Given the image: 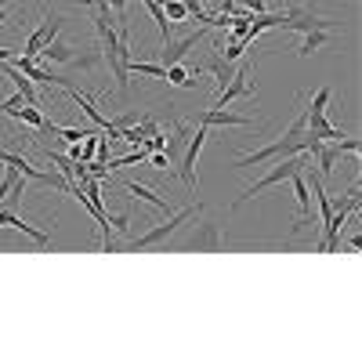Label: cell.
<instances>
[{"instance_id": "obj_1", "label": "cell", "mask_w": 362, "mask_h": 362, "mask_svg": "<svg viewBox=\"0 0 362 362\" xmlns=\"http://www.w3.org/2000/svg\"><path fill=\"white\" fill-rule=\"evenodd\" d=\"M305 160H308V153H297V156H283V160H272V163H276V167H272L264 177H257L254 181V185L243 192V196H239L235 203H232V210H239V206H243L247 199H254L257 192H264V189H272V185H279V181H290V174H297L300 167H305Z\"/></svg>"}, {"instance_id": "obj_2", "label": "cell", "mask_w": 362, "mask_h": 362, "mask_svg": "<svg viewBox=\"0 0 362 362\" xmlns=\"http://www.w3.org/2000/svg\"><path fill=\"white\" fill-rule=\"evenodd\" d=\"M203 145H206V127H203V124H196V127H192V134H189L185 153H181V156H177V163H174V177H177V181H185V189H189V192H196V189H199V181H196V163H199Z\"/></svg>"}, {"instance_id": "obj_3", "label": "cell", "mask_w": 362, "mask_h": 362, "mask_svg": "<svg viewBox=\"0 0 362 362\" xmlns=\"http://www.w3.org/2000/svg\"><path fill=\"white\" fill-rule=\"evenodd\" d=\"M297 153H305V138H279V141H272L264 148H254V153L247 156H235V167L239 170H247V167H261V163H272V160H283V156H297Z\"/></svg>"}, {"instance_id": "obj_4", "label": "cell", "mask_w": 362, "mask_h": 362, "mask_svg": "<svg viewBox=\"0 0 362 362\" xmlns=\"http://www.w3.org/2000/svg\"><path fill=\"white\" fill-rule=\"evenodd\" d=\"M279 25L290 29V33H308V29H337L341 22L329 15H319L315 8H286Z\"/></svg>"}, {"instance_id": "obj_5", "label": "cell", "mask_w": 362, "mask_h": 362, "mask_svg": "<svg viewBox=\"0 0 362 362\" xmlns=\"http://www.w3.org/2000/svg\"><path fill=\"white\" fill-rule=\"evenodd\" d=\"M196 210H199V203L196 206H185V210H177V214L170 218V221H163V225H153V228H148V232H141V235H134L131 239V247H138V250H148V247H156V243H163V239L167 235H174L181 225H185L192 214H196Z\"/></svg>"}, {"instance_id": "obj_6", "label": "cell", "mask_w": 362, "mask_h": 362, "mask_svg": "<svg viewBox=\"0 0 362 362\" xmlns=\"http://www.w3.org/2000/svg\"><path fill=\"white\" fill-rule=\"evenodd\" d=\"M250 73H254V62H243V66H235V73H232V80L218 90V102H214V109H225L228 102H235V98H250L254 95V83H250Z\"/></svg>"}, {"instance_id": "obj_7", "label": "cell", "mask_w": 362, "mask_h": 362, "mask_svg": "<svg viewBox=\"0 0 362 362\" xmlns=\"http://www.w3.org/2000/svg\"><path fill=\"white\" fill-rule=\"evenodd\" d=\"M62 22H66L62 15L47 8V11H44V22L33 29V33H29V40H25V51H22V54H33V58H37V54H40V47H44L47 40H54V37H58V29H62Z\"/></svg>"}, {"instance_id": "obj_8", "label": "cell", "mask_w": 362, "mask_h": 362, "mask_svg": "<svg viewBox=\"0 0 362 362\" xmlns=\"http://www.w3.org/2000/svg\"><path fill=\"white\" fill-rule=\"evenodd\" d=\"M206 29H210V25L196 29V33H185V37H177V40L170 37V40L163 44V51H160V58H163L160 66H174V62H185V54H189V51H192V47H196V44H199V40L206 37Z\"/></svg>"}, {"instance_id": "obj_9", "label": "cell", "mask_w": 362, "mask_h": 362, "mask_svg": "<svg viewBox=\"0 0 362 362\" xmlns=\"http://www.w3.org/2000/svg\"><path fill=\"white\" fill-rule=\"evenodd\" d=\"M196 124H203V127H254V119L243 112H228V109H203L196 116Z\"/></svg>"}, {"instance_id": "obj_10", "label": "cell", "mask_w": 362, "mask_h": 362, "mask_svg": "<svg viewBox=\"0 0 362 362\" xmlns=\"http://www.w3.org/2000/svg\"><path fill=\"white\" fill-rule=\"evenodd\" d=\"M0 225H4V228H15V232H22V235H29L40 250H44V247H51L47 232H44V228H37V225H29V221H22V218L15 214V210H4V206H0Z\"/></svg>"}, {"instance_id": "obj_11", "label": "cell", "mask_w": 362, "mask_h": 362, "mask_svg": "<svg viewBox=\"0 0 362 362\" xmlns=\"http://www.w3.org/2000/svg\"><path fill=\"white\" fill-rule=\"evenodd\" d=\"M181 247H185V250H192V247H196V250H218V247H221V232H218V225L203 221Z\"/></svg>"}, {"instance_id": "obj_12", "label": "cell", "mask_w": 362, "mask_h": 362, "mask_svg": "<svg viewBox=\"0 0 362 362\" xmlns=\"http://www.w3.org/2000/svg\"><path fill=\"white\" fill-rule=\"evenodd\" d=\"M192 127H196V124H174V131L167 134V148H163V153H167V160H170V163H177V156L185 153Z\"/></svg>"}, {"instance_id": "obj_13", "label": "cell", "mask_w": 362, "mask_h": 362, "mask_svg": "<svg viewBox=\"0 0 362 362\" xmlns=\"http://www.w3.org/2000/svg\"><path fill=\"white\" fill-rule=\"evenodd\" d=\"M203 73H210V76H214V83H218V90L232 80V73H235V66L228 62V58L221 54V51H214V54H210L206 58V66H203Z\"/></svg>"}, {"instance_id": "obj_14", "label": "cell", "mask_w": 362, "mask_h": 362, "mask_svg": "<svg viewBox=\"0 0 362 362\" xmlns=\"http://www.w3.org/2000/svg\"><path fill=\"white\" fill-rule=\"evenodd\" d=\"M124 189L134 196V199H141V203H148V206H156V210H170V199L167 196H160V192H153L148 185H141V181H124Z\"/></svg>"}, {"instance_id": "obj_15", "label": "cell", "mask_w": 362, "mask_h": 362, "mask_svg": "<svg viewBox=\"0 0 362 362\" xmlns=\"http://www.w3.org/2000/svg\"><path fill=\"white\" fill-rule=\"evenodd\" d=\"M290 185H293V196H297V210H300V218H297L293 225H305V221H308V214H312V196H308V181L300 177V170H297V174H290Z\"/></svg>"}, {"instance_id": "obj_16", "label": "cell", "mask_w": 362, "mask_h": 362, "mask_svg": "<svg viewBox=\"0 0 362 362\" xmlns=\"http://www.w3.org/2000/svg\"><path fill=\"white\" fill-rule=\"evenodd\" d=\"M329 37H334V29H308V33H300V44H297V54H300V58H308L312 51H319V47H326V44H329Z\"/></svg>"}, {"instance_id": "obj_17", "label": "cell", "mask_w": 362, "mask_h": 362, "mask_svg": "<svg viewBox=\"0 0 362 362\" xmlns=\"http://www.w3.org/2000/svg\"><path fill=\"white\" fill-rule=\"evenodd\" d=\"M8 116H11V119H22V124H29L33 131H44V127H47V116H44L37 105H25V102L15 105V109H8Z\"/></svg>"}, {"instance_id": "obj_18", "label": "cell", "mask_w": 362, "mask_h": 362, "mask_svg": "<svg viewBox=\"0 0 362 362\" xmlns=\"http://www.w3.org/2000/svg\"><path fill=\"white\" fill-rule=\"evenodd\" d=\"M315 163H319V174H334L337 170V160H341V153L334 148V141H319V148H315Z\"/></svg>"}, {"instance_id": "obj_19", "label": "cell", "mask_w": 362, "mask_h": 362, "mask_svg": "<svg viewBox=\"0 0 362 362\" xmlns=\"http://www.w3.org/2000/svg\"><path fill=\"white\" fill-rule=\"evenodd\" d=\"M167 83H174V87H196L199 80L181 66V62H174V66H167Z\"/></svg>"}, {"instance_id": "obj_20", "label": "cell", "mask_w": 362, "mask_h": 362, "mask_svg": "<svg viewBox=\"0 0 362 362\" xmlns=\"http://www.w3.org/2000/svg\"><path fill=\"white\" fill-rule=\"evenodd\" d=\"M334 148L341 156H358V148H362V138H351V134H341L337 141H334Z\"/></svg>"}, {"instance_id": "obj_21", "label": "cell", "mask_w": 362, "mask_h": 362, "mask_svg": "<svg viewBox=\"0 0 362 362\" xmlns=\"http://www.w3.org/2000/svg\"><path fill=\"white\" fill-rule=\"evenodd\" d=\"M163 15H167L170 22H185V18H189V11H185V4H181V0H163Z\"/></svg>"}, {"instance_id": "obj_22", "label": "cell", "mask_w": 362, "mask_h": 362, "mask_svg": "<svg viewBox=\"0 0 362 362\" xmlns=\"http://www.w3.org/2000/svg\"><path fill=\"white\" fill-rule=\"evenodd\" d=\"M329 98H334V87H319V90H315V98H312V109H308V112H326Z\"/></svg>"}, {"instance_id": "obj_23", "label": "cell", "mask_w": 362, "mask_h": 362, "mask_svg": "<svg viewBox=\"0 0 362 362\" xmlns=\"http://www.w3.org/2000/svg\"><path fill=\"white\" fill-rule=\"evenodd\" d=\"M247 11H254V15H261V11H268V0H239Z\"/></svg>"}, {"instance_id": "obj_24", "label": "cell", "mask_w": 362, "mask_h": 362, "mask_svg": "<svg viewBox=\"0 0 362 362\" xmlns=\"http://www.w3.org/2000/svg\"><path fill=\"white\" fill-rule=\"evenodd\" d=\"M148 156H153V167H156V170H163V167L170 163V160H167V153H148Z\"/></svg>"}, {"instance_id": "obj_25", "label": "cell", "mask_w": 362, "mask_h": 362, "mask_svg": "<svg viewBox=\"0 0 362 362\" xmlns=\"http://www.w3.org/2000/svg\"><path fill=\"white\" fill-rule=\"evenodd\" d=\"M112 228H119V232H127V228H131V218H127V214H119V218H112Z\"/></svg>"}, {"instance_id": "obj_26", "label": "cell", "mask_w": 362, "mask_h": 362, "mask_svg": "<svg viewBox=\"0 0 362 362\" xmlns=\"http://www.w3.org/2000/svg\"><path fill=\"white\" fill-rule=\"evenodd\" d=\"M0 62H15V47H0Z\"/></svg>"}, {"instance_id": "obj_27", "label": "cell", "mask_w": 362, "mask_h": 362, "mask_svg": "<svg viewBox=\"0 0 362 362\" xmlns=\"http://www.w3.org/2000/svg\"><path fill=\"white\" fill-rule=\"evenodd\" d=\"M8 4H11V0H0V8H8Z\"/></svg>"}]
</instances>
